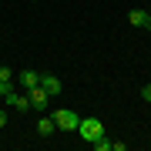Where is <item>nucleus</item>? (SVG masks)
Segmentation results:
<instances>
[{
    "label": "nucleus",
    "mask_w": 151,
    "mask_h": 151,
    "mask_svg": "<svg viewBox=\"0 0 151 151\" xmlns=\"http://www.w3.org/2000/svg\"><path fill=\"white\" fill-rule=\"evenodd\" d=\"M77 131H81V141H94L104 134V124H101V118H81Z\"/></svg>",
    "instance_id": "1"
},
{
    "label": "nucleus",
    "mask_w": 151,
    "mask_h": 151,
    "mask_svg": "<svg viewBox=\"0 0 151 151\" xmlns=\"http://www.w3.org/2000/svg\"><path fill=\"white\" fill-rule=\"evenodd\" d=\"M54 124H57L60 131H77V124H81V114H77V111H70V108L54 111Z\"/></svg>",
    "instance_id": "2"
},
{
    "label": "nucleus",
    "mask_w": 151,
    "mask_h": 151,
    "mask_svg": "<svg viewBox=\"0 0 151 151\" xmlns=\"http://www.w3.org/2000/svg\"><path fill=\"white\" fill-rule=\"evenodd\" d=\"M27 97H30V108H34V111H47V104H50V94L44 91L40 84H37V87H30Z\"/></svg>",
    "instance_id": "3"
},
{
    "label": "nucleus",
    "mask_w": 151,
    "mask_h": 151,
    "mask_svg": "<svg viewBox=\"0 0 151 151\" xmlns=\"http://www.w3.org/2000/svg\"><path fill=\"white\" fill-rule=\"evenodd\" d=\"M40 87H44L50 97H57L60 91H64V84H60V77H57V74H40Z\"/></svg>",
    "instance_id": "4"
},
{
    "label": "nucleus",
    "mask_w": 151,
    "mask_h": 151,
    "mask_svg": "<svg viewBox=\"0 0 151 151\" xmlns=\"http://www.w3.org/2000/svg\"><path fill=\"white\" fill-rule=\"evenodd\" d=\"M4 101H7V108H14V111H30V97L27 94H17L14 91V94H7Z\"/></svg>",
    "instance_id": "5"
},
{
    "label": "nucleus",
    "mask_w": 151,
    "mask_h": 151,
    "mask_svg": "<svg viewBox=\"0 0 151 151\" xmlns=\"http://www.w3.org/2000/svg\"><path fill=\"white\" fill-rule=\"evenodd\" d=\"M17 81H20V87H27V91H30V87L40 84V74H37V70H20V74H17Z\"/></svg>",
    "instance_id": "6"
},
{
    "label": "nucleus",
    "mask_w": 151,
    "mask_h": 151,
    "mask_svg": "<svg viewBox=\"0 0 151 151\" xmlns=\"http://www.w3.org/2000/svg\"><path fill=\"white\" fill-rule=\"evenodd\" d=\"M54 128H57L54 118H40V121H37V134H40V138H50V134H54Z\"/></svg>",
    "instance_id": "7"
},
{
    "label": "nucleus",
    "mask_w": 151,
    "mask_h": 151,
    "mask_svg": "<svg viewBox=\"0 0 151 151\" xmlns=\"http://www.w3.org/2000/svg\"><path fill=\"white\" fill-rule=\"evenodd\" d=\"M145 20H148V10H131L128 14V24H131V27H145Z\"/></svg>",
    "instance_id": "8"
},
{
    "label": "nucleus",
    "mask_w": 151,
    "mask_h": 151,
    "mask_svg": "<svg viewBox=\"0 0 151 151\" xmlns=\"http://www.w3.org/2000/svg\"><path fill=\"white\" fill-rule=\"evenodd\" d=\"M91 145H94L97 151H108V148H111V141H108V134H101V138H94Z\"/></svg>",
    "instance_id": "9"
},
{
    "label": "nucleus",
    "mask_w": 151,
    "mask_h": 151,
    "mask_svg": "<svg viewBox=\"0 0 151 151\" xmlns=\"http://www.w3.org/2000/svg\"><path fill=\"white\" fill-rule=\"evenodd\" d=\"M7 94H14V81H0V97H7Z\"/></svg>",
    "instance_id": "10"
},
{
    "label": "nucleus",
    "mask_w": 151,
    "mask_h": 151,
    "mask_svg": "<svg viewBox=\"0 0 151 151\" xmlns=\"http://www.w3.org/2000/svg\"><path fill=\"white\" fill-rule=\"evenodd\" d=\"M0 81H14V70L10 67H0Z\"/></svg>",
    "instance_id": "11"
},
{
    "label": "nucleus",
    "mask_w": 151,
    "mask_h": 151,
    "mask_svg": "<svg viewBox=\"0 0 151 151\" xmlns=\"http://www.w3.org/2000/svg\"><path fill=\"white\" fill-rule=\"evenodd\" d=\"M141 97H145V101L151 104V84H145V87H141Z\"/></svg>",
    "instance_id": "12"
},
{
    "label": "nucleus",
    "mask_w": 151,
    "mask_h": 151,
    "mask_svg": "<svg viewBox=\"0 0 151 151\" xmlns=\"http://www.w3.org/2000/svg\"><path fill=\"white\" fill-rule=\"evenodd\" d=\"M7 121H10V114H7V111H0V128H7Z\"/></svg>",
    "instance_id": "13"
},
{
    "label": "nucleus",
    "mask_w": 151,
    "mask_h": 151,
    "mask_svg": "<svg viewBox=\"0 0 151 151\" xmlns=\"http://www.w3.org/2000/svg\"><path fill=\"white\" fill-rule=\"evenodd\" d=\"M145 27H148V30H151V14H148V20H145Z\"/></svg>",
    "instance_id": "14"
}]
</instances>
